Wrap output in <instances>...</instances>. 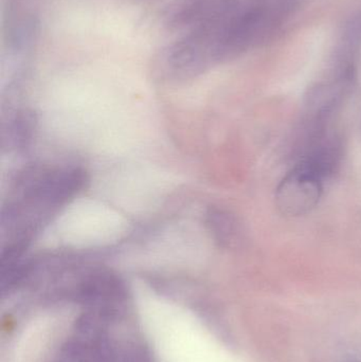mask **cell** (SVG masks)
<instances>
[{"mask_svg":"<svg viewBox=\"0 0 361 362\" xmlns=\"http://www.w3.org/2000/svg\"><path fill=\"white\" fill-rule=\"evenodd\" d=\"M324 180L298 163L278 185L276 204L282 214L302 216L311 212L321 198Z\"/></svg>","mask_w":361,"mask_h":362,"instance_id":"obj_1","label":"cell"},{"mask_svg":"<svg viewBox=\"0 0 361 362\" xmlns=\"http://www.w3.org/2000/svg\"><path fill=\"white\" fill-rule=\"evenodd\" d=\"M209 226L215 240L225 247L233 246L241 240V229L235 217L223 210L209 214Z\"/></svg>","mask_w":361,"mask_h":362,"instance_id":"obj_2","label":"cell"}]
</instances>
